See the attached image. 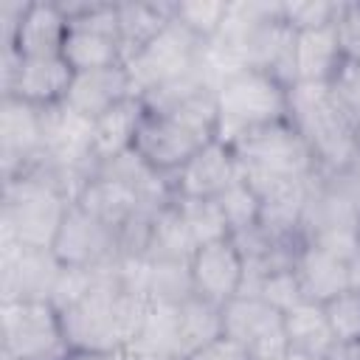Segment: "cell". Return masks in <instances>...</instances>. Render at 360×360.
I'll list each match as a JSON object with an SVG mask.
<instances>
[{
    "instance_id": "6da1fadb",
    "label": "cell",
    "mask_w": 360,
    "mask_h": 360,
    "mask_svg": "<svg viewBox=\"0 0 360 360\" xmlns=\"http://www.w3.org/2000/svg\"><path fill=\"white\" fill-rule=\"evenodd\" d=\"M70 202V191L45 160L28 172L3 180L0 242L51 250Z\"/></svg>"
},
{
    "instance_id": "7a4b0ae2",
    "label": "cell",
    "mask_w": 360,
    "mask_h": 360,
    "mask_svg": "<svg viewBox=\"0 0 360 360\" xmlns=\"http://www.w3.org/2000/svg\"><path fill=\"white\" fill-rule=\"evenodd\" d=\"M290 121L307 141L318 174H332L357 163L354 121L340 110L329 84H290Z\"/></svg>"
},
{
    "instance_id": "3957f363",
    "label": "cell",
    "mask_w": 360,
    "mask_h": 360,
    "mask_svg": "<svg viewBox=\"0 0 360 360\" xmlns=\"http://www.w3.org/2000/svg\"><path fill=\"white\" fill-rule=\"evenodd\" d=\"M217 138L233 143L245 132L290 118V84L259 68H239L217 82Z\"/></svg>"
},
{
    "instance_id": "277c9868",
    "label": "cell",
    "mask_w": 360,
    "mask_h": 360,
    "mask_svg": "<svg viewBox=\"0 0 360 360\" xmlns=\"http://www.w3.org/2000/svg\"><path fill=\"white\" fill-rule=\"evenodd\" d=\"M70 17L68 37L62 45V59L73 70H98L127 62L121 28H118V3H65Z\"/></svg>"
},
{
    "instance_id": "5b68a950",
    "label": "cell",
    "mask_w": 360,
    "mask_h": 360,
    "mask_svg": "<svg viewBox=\"0 0 360 360\" xmlns=\"http://www.w3.org/2000/svg\"><path fill=\"white\" fill-rule=\"evenodd\" d=\"M231 146L242 163V172L295 177V180L318 177V163L290 118L256 127L242 138H236Z\"/></svg>"
},
{
    "instance_id": "8992f818",
    "label": "cell",
    "mask_w": 360,
    "mask_h": 360,
    "mask_svg": "<svg viewBox=\"0 0 360 360\" xmlns=\"http://www.w3.org/2000/svg\"><path fill=\"white\" fill-rule=\"evenodd\" d=\"M3 360H65L68 340L51 301H3Z\"/></svg>"
},
{
    "instance_id": "52a82bcc",
    "label": "cell",
    "mask_w": 360,
    "mask_h": 360,
    "mask_svg": "<svg viewBox=\"0 0 360 360\" xmlns=\"http://www.w3.org/2000/svg\"><path fill=\"white\" fill-rule=\"evenodd\" d=\"M205 42L188 34L177 20H172L155 39H149L124 65L132 76L135 93L143 96L174 79H183L205 65Z\"/></svg>"
},
{
    "instance_id": "ba28073f",
    "label": "cell",
    "mask_w": 360,
    "mask_h": 360,
    "mask_svg": "<svg viewBox=\"0 0 360 360\" xmlns=\"http://www.w3.org/2000/svg\"><path fill=\"white\" fill-rule=\"evenodd\" d=\"M70 17L62 0H34L22 8L8 6L0 11L3 48L20 56H53L62 53Z\"/></svg>"
},
{
    "instance_id": "9c48e42d",
    "label": "cell",
    "mask_w": 360,
    "mask_h": 360,
    "mask_svg": "<svg viewBox=\"0 0 360 360\" xmlns=\"http://www.w3.org/2000/svg\"><path fill=\"white\" fill-rule=\"evenodd\" d=\"M73 68L62 59V53L53 56H20L8 48H3V68H0V96L22 98L39 110L56 107L65 101L68 87L73 82Z\"/></svg>"
},
{
    "instance_id": "30bf717a",
    "label": "cell",
    "mask_w": 360,
    "mask_h": 360,
    "mask_svg": "<svg viewBox=\"0 0 360 360\" xmlns=\"http://www.w3.org/2000/svg\"><path fill=\"white\" fill-rule=\"evenodd\" d=\"M222 335L242 343L253 360H284L290 343L284 315L259 295H236L222 307Z\"/></svg>"
},
{
    "instance_id": "8fae6325",
    "label": "cell",
    "mask_w": 360,
    "mask_h": 360,
    "mask_svg": "<svg viewBox=\"0 0 360 360\" xmlns=\"http://www.w3.org/2000/svg\"><path fill=\"white\" fill-rule=\"evenodd\" d=\"M45 160V110L0 96V163L3 180L28 172Z\"/></svg>"
},
{
    "instance_id": "7c38bea8",
    "label": "cell",
    "mask_w": 360,
    "mask_h": 360,
    "mask_svg": "<svg viewBox=\"0 0 360 360\" xmlns=\"http://www.w3.org/2000/svg\"><path fill=\"white\" fill-rule=\"evenodd\" d=\"M51 250L62 264L87 270H107L121 259L118 233L82 211L76 202H70Z\"/></svg>"
},
{
    "instance_id": "4fadbf2b",
    "label": "cell",
    "mask_w": 360,
    "mask_h": 360,
    "mask_svg": "<svg viewBox=\"0 0 360 360\" xmlns=\"http://www.w3.org/2000/svg\"><path fill=\"white\" fill-rule=\"evenodd\" d=\"M169 180L174 200H217L225 188L242 180V163L231 143L214 138L200 146Z\"/></svg>"
},
{
    "instance_id": "5bb4252c",
    "label": "cell",
    "mask_w": 360,
    "mask_h": 360,
    "mask_svg": "<svg viewBox=\"0 0 360 360\" xmlns=\"http://www.w3.org/2000/svg\"><path fill=\"white\" fill-rule=\"evenodd\" d=\"M188 276L194 295L217 307H225L231 298H236L245 284V256L233 236L194 248L188 259Z\"/></svg>"
},
{
    "instance_id": "9a60e30c",
    "label": "cell",
    "mask_w": 360,
    "mask_h": 360,
    "mask_svg": "<svg viewBox=\"0 0 360 360\" xmlns=\"http://www.w3.org/2000/svg\"><path fill=\"white\" fill-rule=\"evenodd\" d=\"M62 262L53 250H34L17 242H0V292L3 301H48Z\"/></svg>"
},
{
    "instance_id": "2e32d148",
    "label": "cell",
    "mask_w": 360,
    "mask_h": 360,
    "mask_svg": "<svg viewBox=\"0 0 360 360\" xmlns=\"http://www.w3.org/2000/svg\"><path fill=\"white\" fill-rule=\"evenodd\" d=\"M132 96L138 93L127 65H115V68H98V70H76L62 104L96 121L98 115H104L107 110H112L115 104Z\"/></svg>"
},
{
    "instance_id": "e0dca14e",
    "label": "cell",
    "mask_w": 360,
    "mask_h": 360,
    "mask_svg": "<svg viewBox=\"0 0 360 360\" xmlns=\"http://www.w3.org/2000/svg\"><path fill=\"white\" fill-rule=\"evenodd\" d=\"M73 202L82 211H87L90 217H96L98 222H104L107 228H112L115 233H121V228H127L143 208H152L127 183L104 177V174H96V172L82 183V188L76 191Z\"/></svg>"
},
{
    "instance_id": "ac0fdd59",
    "label": "cell",
    "mask_w": 360,
    "mask_h": 360,
    "mask_svg": "<svg viewBox=\"0 0 360 360\" xmlns=\"http://www.w3.org/2000/svg\"><path fill=\"white\" fill-rule=\"evenodd\" d=\"M292 273L301 284L304 301H315V304H326L329 298H335L338 292L349 290V262L338 259L309 242H304L295 253L292 262Z\"/></svg>"
},
{
    "instance_id": "d6986e66",
    "label": "cell",
    "mask_w": 360,
    "mask_h": 360,
    "mask_svg": "<svg viewBox=\"0 0 360 360\" xmlns=\"http://www.w3.org/2000/svg\"><path fill=\"white\" fill-rule=\"evenodd\" d=\"M346 65L335 28H312V31H295L292 42V68H295V82H309V84H329L340 68ZM292 82V84H295Z\"/></svg>"
},
{
    "instance_id": "ffe728a7",
    "label": "cell",
    "mask_w": 360,
    "mask_h": 360,
    "mask_svg": "<svg viewBox=\"0 0 360 360\" xmlns=\"http://www.w3.org/2000/svg\"><path fill=\"white\" fill-rule=\"evenodd\" d=\"M143 101L141 96H132L121 104H115L112 110H107L104 115H98L93 121V160L104 163L112 160L124 152H129L135 146V135L138 127L143 121Z\"/></svg>"
},
{
    "instance_id": "44dd1931",
    "label": "cell",
    "mask_w": 360,
    "mask_h": 360,
    "mask_svg": "<svg viewBox=\"0 0 360 360\" xmlns=\"http://www.w3.org/2000/svg\"><path fill=\"white\" fill-rule=\"evenodd\" d=\"M174 20V3L169 0H135V3H118V28L127 59L138 53L149 39H155L169 22Z\"/></svg>"
},
{
    "instance_id": "7402d4cb",
    "label": "cell",
    "mask_w": 360,
    "mask_h": 360,
    "mask_svg": "<svg viewBox=\"0 0 360 360\" xmlns=\"http://www.w3.org/2000/svg\"><path fill=\"white\" fill-rule=\"evenodd\" d=\"M284 335H287L290 349L321 357V360L335 346L323 304H315V301H301L298 307L284 312Z\"/></svg>"
},
{
    "instance_id": "603a6c76",
    "label": "cell",
    "mask_w": 360,
    "mask_h": 360,
    "mask_svg": "<svg viewBox=\"0 0 360 360\" xmlns=\"http://www.w3.org/2000/svg\"><path fill=\"white\" fill-rule=\"evenodd\" d=\"M194 253V239L186 228V219L177 208V202H166L152 214L149 239H146V259H174L188 262Z\"/></svg>"
},
{
    "instance_id": "cb8c5ba5",
    "label": "cell",
    "mask_w": 360,
    "mask_h": 360,
    "mask_svg": "<svg viewBox=\"0 0 360 360\" xmlns=\"http://www.w3.org/2000/svg\"><path fill=\"white\" fill-rule=\"evenodd\" d=\"M219 335H222V307L200 295H188L186 301L177 304V346L183 357H188L191 352H197L200 346H205Z\"/></svg>"
},
{
    "instance_id": "d4e9b609",
    "label": "cell",
    "mask_w": 360,
    "mask_h": 360,
    "mask_svg": "<svg viewBox=\"0 0 360 360\" xmlns=\"http://www.w3.org/2000/svg\"><path fill=\"white\" fill-rule=\"evenodd\" d=\"M228 6L231 3H225V0H180V3H174V20L188 34H194L200 42L208 45L222 31Z\"/></svg>"
},
{
    "instance_id": "484cf974",
    "label": "cell",
    "mask_w": 360,
    "mask_h": 360,
    "mask_svg": "<svg viewBox=\"0 0 360 360\" xmlns=\"http://www.w3.org/2000/svg\"><path fill=\"white\" fill-rule=\"evenodd\" d=\"M217 205L228 222V231L231 236L233 233H242V231H250L259 225V217H262V200L259 194L248 186V180H236L231 188H225L219 197H217Z\"/></svg>"
},
{
    "instance_id": "4316f807",
    "label": "cell",
    "mask_w": 360,
    "mask_h": 360,
    "mask_svg": "<svg viewBox=\"0 0 360 360\" xmlns=\"http://www.w3.org/2000/svg\"><path fill=\"white\" fill-rule=\"evenodd\" d=\"M174 202L186 219V228L194 239V248L231 236L228 222H225L217 200H174Z\"/></svg>"
},
{
    "instance_id": "83f0119b",
    "label": "cell",
    "mask_w": 360,
    "mask_h": 360,
    "mask_svg": "<svg viewBox=\"0 0 360 360\" xmlns=\"http://www.w3.org/2000/svg\"><path fill=\"white\" fill-rule=\"evenodd\" d=\"M242 295V292H239ZM245 295H259L262 301H267L270 307H276L281 315L290 312L292 307H298L304 301V292H301V284L292 273V267H281V270H270L264 273L262 278H256Z\"/></svg>"
},
{
    "instance_id": "f1b7e54d",
    "label": "cell",
    "mask_w": 360,
    "mask_h": 360,
    "mask_svg": "<svg viewBox=\"0 0 360 360\" xmlns=\"http://www.w3.org/2000/svg\"><path fill=\"white\" fill-rule=\"evenodd\" d=\"M335 343H360V290H343L323 304Z\"/></svg>"
},
{
    "instance_id": "f546056e",
    "label": "cell",
    "mask_w": 360,
    "mask_h": 360,
    "mask_svg": "<svg viewBox=\"0 0 360 360\" xmlns=\"http://www.w3.org/2000/svg\"><path fill=\"white\" fill-rule=\"evenodd\" d=\"M340 0H284L281 17L292 31H312L326 28L335 22Z\"/></svg>"
},
{
    "instance_id": "4dcf8cb0",
    "label": "cell",
    "mask_w": 360,
    "mask_h": 360,
    "mask_svg": "<svg viewBox=\"0 0 360 360\" xmlns=\"http://www.w3.org/2000/svg\"><path fill=\"white\" fill-rule=\"evenodd\" d=\"M98 278V270H87V267H70V264H62L56 281H53V290H51V304L65 312L70 309L73 304H79L96 284Z\"/></svg>"
},
{
    "instance_id": "1f68e13d",
    "label": "cell",
    "mask_w": 360,
    "mask_h": 360,
    "mask_svg": "<svg viewBox=\"0 0 360 360\" xmlns=\"http://www.w3.org/2000/svg\"><path fill=\"white\" fill-rule=\"evenodd\" d=\"M332 28H335L343 59L360 62V3L357 0H340V8H338Z\"/></svg>"
},
{
    "instance_id": "d6a6232c",
    "label": "cell",
    "mask_w": 360,
    "mask_h": 360,
    "mask_svg": "<svg viewBox=\"0 0 360 360\" xmlns=\"http://www.w3.org/2000/svg\"><path fill=\"white\" fill-rule=\"evenodd\" d=\"M329 90L340 104V110L352 121H357L360 118V62H346L340 73L329 82Z\"/></svg>"
},
{
    "instance_id": "836d02e7",
    "label": "cell",
    "mask_w": 360,
    "mask_h": 360,
    "mask_svg": "<svg viewBox=\"0 0 360 360\" xmlns=\"http://www.w3.org/2000/svg\"><path fill=\"white\" fill-rule=\"evenodd\" d=\"M186 360H253V357L242 343L219 335V338L208 340L205 346H200L197 352H191Z\"/></svg>"
},
{
    "instance_id": "e575fe53",
    "label": "cell",
    "mask_w": 360,
    "mask_h": 360,
    "mask_svg": "<svg viewBox=\"0 0 360 360\" xmlns=\"http://www.w3.org/2000/svg\"><path fill=\"white\" fill-rule=\"evenodd\" d=\"M323 360H360V343H335Z\"/></svg>"
},
{
    "instance_id": "d590c367",
    "label": "cell",
    "mask_w": 360,
    "mask_h": 360,
    "mask_svg": "<svg viewBox=\"0 0 360 360\" xmlns=\"http://www.w3.org/2000/svg\"><path fill=\"white\" fill-rule=\"evenodd\" d=\"M65 360H115L112 352H90V349H70Z\"/></svg>"
},
{
    "instance_id": "8d00e7d4",
    "label": "cell",
    "mask_w": 360,
    "mask_h": 360,
    "mask_svg": "<svg viewBox=\"0 0 360 360\" xmlns=\"http://www.w3.org/2000/svg\"><path fill=\"white\" fill-rule=\"evenodd\" d=\"M349 290H360V253L349 259Z\"/></svg>"
},
{
    "instance_id": "74e56055",
    "label": "cell",
    "mask_w": 360,
    "mask_h": 360,
    "mask_svg": "<svg viewBox=\"0 0 360 360\" xmlns=\"http://www.w3.org/2000/svg\"><path fill=\"white\" fill-rule=\"evenodd\" d=\"M284 360H321V357H312V354H304V352H295V349H287Z\"/></svg>"
},
{
    "instance_id": "f35d334b",
    "label": "cell",
    "mask_w": 360,
    "mask_h": 360,
    "mask_svg": "<svg viewBox=\"0 0 360 360\" xmlns=\"http://www.w3.org/2000/svg\"><path fill=\"white\" fill-rule=\"evenodd\" d=\"M354 149H357V160H360V118L354 121Z\"/></svg>"
},
{
    "instance_id": "ab89813d",
    "label": "cell",
    "mask_w": 360,
    "mask_h": 360,
    "mask_svg": "<svg viewBox=\"0 0 360 360\" xmlns=\"http://www.w3.org/2000/svg\"><path fill=\"white\" fill-rule=\"evenodd\" d=\"M158 360H186V357H180V354H169V357H158Z\"/></svg>"
}]
</instances>
